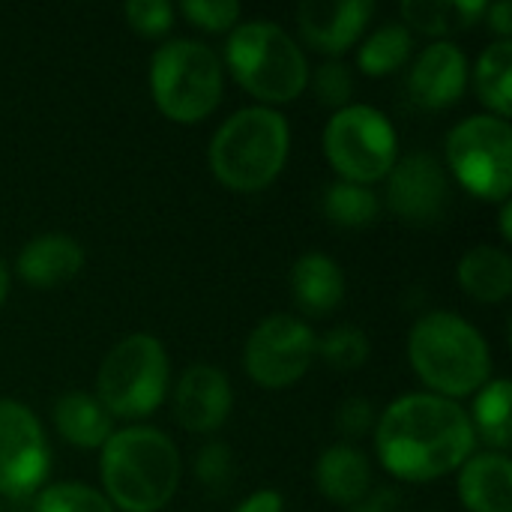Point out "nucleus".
<instances>
[{
  "mask_svg": "<svg viewBox=\"0 0 512 512\" xmlns=\"http://www.w3.org/2000/svg\"><path fill=\"white\" fill-rule=\"evenodd\" d=\"M381 465L408 483H429L459 471L477 447L465 408L435 393H405L375 423Z\"/></svg>",
  "mask_w": 512,
  "mask_h": 512,
  "instance_id": "1",
  "label": "nucleus"
},
{
  "mask_svg": "<svg viewBox=\"0 0 512 512\" xmlns=\"http://www.w3.org/2000/svg\"><path fill=\"white\" fill-rule=\"evenodd\" d=\"M180 450L153 426H126L102 444L99 477L114 510L159 512L180 489Z\"/></svg>",
  "mask_w": 512,
  "mask_h": 512,
  "instance_id": "2",
  "label": "nucleus"
},
{
  "mask_svg": "<svg viewBox=\"0 0 512 512\" xmlns=\"http://www.w3.org/2000/svg\"><path fill=\"white\" fill-rule=\"evenodd\" d=\"M408 360L429 393L462 399L492 378V348L483 333L456 312H426L408 333Z\"/></svg>",
  "mask_w": 512,
  "mask_h": 512,
  "instance_id": "3",
  "label": "nucleus"
},
{
  "mask_svg": "<svg viewBox=\"0 0 512 512\" xmlns=\"http://www.w3.org/2000/svg\"><path fill=\"white\" fill-rule=\"evenodd\" d=\"M291 129L282 111L249 105L234 111L210 138V171L231 192H261L285 168Z\"/></svg>",
  "mask_w": 512,
  "mask_h": 512,
  "instance_id": "4",
  "label": "nucleus"
},
{
  "mask_svg": "<svg viewBox=\"0 0 512 512\" xmlns=\"http://www.w3.org/2000/svg\"><path fill=\"white\" fill-rule=\"evenodd\" d=\"M225 63L237 84L270 108L297 99L309 81L303 48L282 24L267 18L243 21L228 33Z\"/></svg>",
  "mask_w": 512,
  "mask_h": 512,
  "instance_id": "5",
  "label": "nucleus"
},
{
  "mask_svg": "<svg viewBox=\"0 0 512 512\" xmlns=\"http://www.w3.org/2000/svg\"><path fill=\"white\" fill-rule=\"evenodd\" d=\"M225 87L222 57L198 39H168L150 57V93L174 123H198L216 111Z\"/></svg>",
  "mask_w": 512,
  "mask_h": 512,
  "instance_id": "6",
  "label": "nucleus"
},
{
  "mask_svg": "<svg viewBox=\"0 0 512 512\" xmlns=\"http://www.w3.org/2000/svg\"><path fill=\"white\" fill-rule=\"evenodd\" d=\"M171 363L165 345L150 333L123 336L99 363L96 399L111 417L144 420L168 396Z\"/></svg>",
  "mask_w": 512,
  "mask_h": 512,
  "instance_id": "7",
  "label": "nucleus"
},
{
  "mask_svg": "<svg viewBox=\"0 0 512 512\" xmlns=\"http://www.w3.org/2000/svg\"><path fill=\"white\" fill-rule=\"evenodd\" d=\"M324 153L339 180L372 186L399 159V135L390 117L372 105H345L324 126Z\"/></svg>",
  "mask_w": 512,
  "mask_h": 512,
  "instance_id": "8",
  "label": "nucleus"
},
{
  "mask_svg": "<svg viewBox=\"0 0 512 512\" xmlns=\"http://www.w3.org/2000/svg\"><path fill=\"white\" fill-rule=\"evenodd\" d=\"M447 165L453 177L483 201H510L512 129L495 114H471L447 135Z\"/></svg>",
  "mask_w": 512,
  "mask_h": 512,
  "instance_id": "9",
  "label": "nucleus"
},
{
  "mask_svg": "<svg viewBox=\"0 0 512 512\" xmlns=\"http://www.w3.org/2000/svg\"><path fill=\"white\" fill-rule=\"evenodd\" d=\"M318 354V339L306 321L297 315L264 318L243 345V369L264 390L294 387L312 366Z\"/></svg>",
  "mask_w": 512,
  "mask_h": 512,
  "instance_id": "10",
  "label": "nucleus"
},
{
  "mask_svg": "<svg viewBox=\"0 0 512 512\" xmlns=\"http://www.w3.org/2000/svg\"><path fill=\"white\" fill-rule=\"evenodd\" d=\"M48 468L51 450L39 417L15 399H0V495L27 498L39 492Z\"/></svg>",
  "mask_w": 512,
  "mask_h": 512,
  "instance_id": "11",
  "label": "nucleus"
},
{
  "mask_svg": "<svg viewBox=\"0 0 512 512\" xmlns=\"http://www.w3.org/2000/svg\"><path fill=\"white\" fill-rule=\"evenodd\" d=\"M387 180V204L408 225H435L444 219L453 189L450 177L438 156L426 150H414L390 168Z\"/></svg>",
  "mask_w": 512,
  "mask_h": 512,
  "instance_id": "12",
  "label": "nucleus"
},
{
  "mask_svg": "<svg viewBox=\"0 0 512 512\" xmlns=\"http://www.w3.org/2000/svg\"><path fill=\"white\" fill-rule=\"evenodd\" d=\"M234 408V390L222 369L210 363L189 366L174 390V420L192 435H213Z\"/></svg>",
  "mask_w": 512,
  "mask_h": 512,
  "instance_id": "13",
  "label": "nucleus"
},
{
  "mask_svg": "<svg viewBox=\"0 0 512 512\" xmlns=\"http://www.w3.org/2000/svg\"><path fill=\"white\" fill-rule=\"evenodd\" d=\"M372 12V0H303L297 6V30L306 45L336 57L363 39Z\"/></svg>",
  "mask_w": 512,
  "mask_h": 512,
  "instance_id": "14",
  "label": "nucleus"
},
{
  "mask_svg": "<svg viewBox=\"0 0 512 512\" xmlns=\"http://www.w3.org/2000/svg\"><path fill=\"white\" fill-rule=\"evenodd\" d=\"M468 75L471 69L465 51L450 39H435L411 63L408 90L417 105L429 111H441L462 99L468 87Z\"/></svg>",
  "mask_w": 512,
  "mask_h": 512,
  "instance_id": "15",
  "label": "nucleus"
},
{
  "mask_svg": "<svg viewBox=\"0 0 512 512\" xmlns=\"http://www.w3.org/2000/svg\"><path fill=\"white\" fill-rule=\"evenodd\" d=\"M84 267V249L72 234L48 231L27 240L15 258V273L30 288L48 291L75 279Z\"/></svg>",
  "mask_w": 512,
  "mask_h": 512,
  "instance_id": "16",
  "label": "nucleus"
},
{
  "mask_svg": "<svg viewBox=\"0 0 512 512\" xmlns=\"http://www.w3.org/2000/svg\"><path fill=\"white\" fill-rule=\"evenodd\" d=\"M468 512H512V462L507 453H474L456 477Z\"/></svg>",
  "mask_w": 512,
  "mask_h": 512,
  "instance_id": "17",
  "label": "nucleus"
},
{
  "mask_svg": "<svg viewBox=\"0 0 512 512\" xmlns=\"http://www.w3.org/2000/svg\"><path fill=\"white\" fill-rule=\"evenodd\" d=\"M291 297L300 312L309 318H324L330 315L342 297H345V273L336 264V258L324 252H306L291 264L288 273Z\"/></svg>",
  "mask_w": 512,
  "mask_h": 512,
  "instance_id": "18",
  "label": "nucleus"
},
{
  "mask_svg": "<svg viewBox=\"0 0 512 512\" xmlns=\"http://www.w3.org/2000/svg\"><path fill=\"white\" fill-rule=\"evenodd\" d=\"M315 486L327 501L339 507H354L372 492L369 456L345 441L327 447L315 462Z\"/></svg>",
  "mask_w": 512,
  "mask_h": 512,
  "instance_id": "19",
  "label": "nucleus"
},
{
  "mask_svg": "<svg viewBox=\"0 0 512 512\" xmlns=\"http://www.w3.org/2000/svg\"><path fill=\"white\" fill-rule=\"evenodd\" d=\"M51 420L57 435L81 450H102V444L114 435V417L96 396L81 390L63 393L51 408Z\"/></svg>",
  "mask_w": 512,
  "mask_h": 512,
  "instance_id": "20",
  "label": "nucleus"
},
{
  "mask_svg": "<svg viewBox=\"0 0 512 512\" xmlns=\"http://www.w3.org/2000/svg\"><path fill=\"white\" fill-rule=\"evenodd\" d=\"M456 279L477 303H501L512 294V258L498 246L480 243L459 258Z\"/></svg>",
  "mask_w": 512,
  "mask_h": 512,
  "instance_id": "21",
  "label": "nucleus"
},
{
  "mask_svg": "<svg viewBox=\"0 0 512 512\" xmlns=\"http://www.w3.org/2000/svg\"><path fill=\"white\" fill-rule=\"evenodd\" d=\"M474 87L489 114L510 120L512 111V42L495 39L486 45L474 66Z\"/></svg>",
  "mask_w": 512,
  "mask_h": 512,
  "instance_id": "22",
  "label": "nucleus"
},
{
  "mask_svg": "<svg viewBox=\"0 0 512 512\" xmlns=\"http://www.w3.org/2000/svg\"><path fill=\"white\" fill-rule=\"evenodd\" d=\"M471 429L477 438H483L495 453H507L512 444L510 429V381L507 378H489L474 399L471 408Z\"/></svg>",
  "mask_w": 512,
  "mask_h": 512,
  "instance_id": "23",
  "label": "nucleus"
},
{
  "mask_svg": "<svg viewBox=\"0 0 512 512\" xmlns=\"http://www.w3.org/2000/svg\"><path fill=\"white\" fill-rule=\"evenodd\" d=\"M414 51V36L405 24L399 21H387L381 27H375L369 36L360 39V48H357V66L360 72L372 75V78H381V75H390L396 69H402L408 63Z\"/></svg>",
  "mask_w": 512,
  "mask_h": 512,
  "instance_id": "24",
  "label": "nucleus"
},
{
  "mask_svg": "<svg viewBox=\"0 0 512 512\" xmlns=\"http://www.w3.org/2000/svg\"><path fill=\"white\" fill-rule=\"evenodd\" d=\"M321 210L339 228H366V225L378 222V216H381V198L369 186L348 183V180H336V183H330L324 189Z\"/></svg>",
  "mask_w": 512,
  "mask_h": 512,
  "instance_id": "25",
  "label": "nucleus"
},
{
  "mask_svg": "<svg viewBox=\"0 0 512 512\" xmlns=\"http://www.w3.org/2000/svg\"><path fill=\"white\" fill-rule=\"evenodd\" d=\"M33 512H114V507L99 489L63 480V483H48L36 492Z\"/></svg>",
  "mask_w": 512,
  "mask_h": 512,
  "instance_id": "26",
  "label": "nucleus"
},
{
  "mask_svg": "<svg viewBox=\"0 0 512 512\" xmlns=\"http://www.w3.org/2000/svg\"><path fill=\"white\" fill-rule=\"evenodd\" d=\"M369 336L354 324H339L318 339V354L330 369L354 372L369 360Z\"/></svg>",
  "mask_w": 512,
  "mask_h": 512,
  "instance_id": "27",
  "label": "nucleus"
},
{
  "mask_svg": "<svg viewBox=\"0 0 512 512\" xmlns=\"http://www.w3.org/2000/svg\"><path fill=\"white\" fill-rule=\"evenodd\" d=\"M306 87H312L315 99L333 111L351 105V93H354V72L345 60H327L318 63L315 69H309V81Z\"/></svg>",
  "mask_w": 512,
  "mask_h": 512,
  "instance_id": "28",
  "label": "nucleus"
},
{
  "mask_svg": "<svg viewBox=\"0 0 512 512\" xmlns=\"http://www.w3.org/2000/svg\"><path fill=\"white\" fill-rule=\"evenodd\" d=\"M399 12L408 30H417L426 36H444L453 27H459L456 0H405Z\"/></svg>",
  "mask_w": 512,
  "mask_h": 512,
  "instance_id": "29",
  "label": "nucleus"
},
{
  "mask_svg": "<svg viewBox=\"0 0 512 512\" xmlns=\"http://www.w3.org/2000/svg\"><path fill=\"white\" fill-rule=\"evenodd\" d=\"M192 471H195V480L201 486H207L210 492H225L231 486V480H234V453H231V447L222 444V441L204 444L195 453Z\"/></svg>",
  "mask_w": 512,
  "mask_h": 512,
  "instance_id": "30",
  "label": "nucleus"
},
{
  "mask_svg": "<svg viewBox=\"0 0 512 512\" xmlns=\"http://www.w3.org/2000/svg\"><path fill=\"white\" fill-rule=\"evenodd\" d=\"M195 27L210 33H231L243 15V6L237 0H183L177 6Z\"/></svg>",
  "mask_w": 512,
  "mask_h": 512,
  "instance_id": "31",
  "label": "nucleus"
},
{
  "mask_svg": "<svg viewBox=\"0 0 512 512\" xmlns=\"http://www.w3.org/2000/svg\"><path fill=\"white\" fill-rule=\"evenodd\" d=\"M129 27L141 36H162L171 30L174 6L168 0H129L123 6Z\"/></svg>",
  "mask_w": 512,
  "mask_h": 512,
  "instance_id": "32",
  "label": "nucleus"
},
{
  "mask_svg": "<svg viewBox=\"0 0 512 512\" xmlns=\"http://www.w3.org/2000/svg\"><path fill=\"white\" fill-rule=\"evenodd\" d=\"M375 423H378L375 402H369V399H363V396L345 399V402L336 408V417H333V426H336V432L345 438V444L372 435V432H375Z\"/></svg>",
  "mask_w": 512,
  "mask_h": 512,
  "instance_id": "33",
  "label": "nucleus"
},
{
  "mask_svg": "<svg viewBox=\"0 0 512 512\" xmlns=\"http://www.w3.org/2000/svg\"><path fill=\"white\" fill-rule=\"evenodd\" d=\"M234 512H285V498L276 489H258L249 498H243Z\"/></svg>",
  "mask_w": 512,
  "mask_h": 512,
  "instance_id": "34",
  "label": "nucleus"
},
{
  "mask_svg": "<svg viewBox=\"0 0 512 512\" xmlns=\"http://www.w3.org/2000/svg\"><path fill=\"white\" fill-rule=\"evenodd\" d=\"M348 512H399V492L396 489H375L363 501H357Z\"/></svg>",
  "mask_w": 512,
  "mask_h": 512,
  "instance_id": "35",
  "label": "nucleus"
},
{
  "mask_svg": "<svg viewBox=\"0 0 512 512\" xmlns=\"http://www.w3.org/2000/svg\"><path fill=\"white\" fill-rule=\"evenodd\" d=\"M489 27L498 33V39H510L512 36V6L510 0H498L486 9Z\"/></svg>",
  "mask_w": 512,
  "mask_h": 512,
  "instance_id": "36",
  "label": "nucleus"
},
{
  "mask_svg": "<svg viewBox=\"0 0 512 512\" xmlns=\"http://www.w3.org/2000/svg\"><path fill=\"white\" fill-rule=\"evenodd\" d=\"M498 222H501V237H504V240H510L512 237V201H504V204H501Z\"/></svg>",
  "mask_w": 512,
  "mask_h": 512,
  "instance_id": "37",
  "label": "nucleus"
},
{
  "mask_svg": "<svg viewBox=\"0 0 512 512\" xmlns=\"http://www.w3.org/2000/svg\"><path fill=\"white\" fill-rule=\"evenodd\" d=\"M6 297H9V270H6V264L0 258V306H3Z\"/></svg>",
  "mask_w": 512,
  "mask_h": 512,
  "instance_id": "38",
  "label": "nucleus"
},
{
  "mask_svg": "<svg viewBox=\"0 0 512 512\" xmlns=\"http://www.w3.org/2000/svg\"><path fill=\"white\" fill-rule=\"evenodd\" d=\"M0 512H3V510H0Z\"/></svg>",
  "mask_w": 512,
  "mask_h": 512,
  "instance_id": "39",
  "label": "nucleus"
}]
</instances>
